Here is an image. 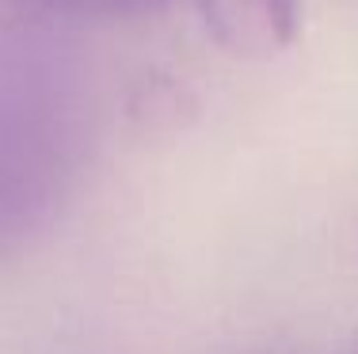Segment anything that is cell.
<instances>
[{
    "label": "cell",
    "instance_id": "6da1fadb",
    "mask_svg": "<svg viewBox=\"0 0 358 354\" xmlns=\"http://www.w3.org/2000/svg\"><path fill=\"white\" fill-rule=\"evenodd\" d=\"M210 38L236 61H271L297 38V0H199Z\"/></svg>",
    "mask_w": 358,
    "mask_h": 354
}]
</instances>
